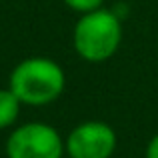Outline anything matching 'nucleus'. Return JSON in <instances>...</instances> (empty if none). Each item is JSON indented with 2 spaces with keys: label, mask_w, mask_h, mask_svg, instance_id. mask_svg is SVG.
I'll return each mask as SVG.
<instances>
[{
  "label": "nucleus",
  "mask_w": 158,
  "mask_h": 158,
  "mask_svg": "<svg viewBox=\"0 0 158 158\" xmlns=\"http://www.w3.org/2000/svg\"><path fill=\"white\" fill-rule=\"evenodd\" d=\"M66 76L58 62L44 56H32L18 62L10 74L8 88L22 104L44 106L64 92Z\"/></svg>",
  "instance_id": "f257e3e1"
},
{
  "label": "nucleus",
  "mask_w": 158,
  "mask_h": 158,
  "mask_svg": "<svg viewBox=\"0 0 158 158\" xmlns=\"http://www.w3.org/2000/svg\"><path fill=\"white\" fill-rule=\"evenodd\" d=\"M122 42V26L112 10L98 8L78 18L72 32L76 54L86 62H104L112 58Z\"/></svg>",
  "instance_id": "f03ea898"
},
{
  "label": "nucleus",
  "mask_w": 158,
  "mask_h": 158,
  "mask_svg": "<svg viewBox=\"0 0 158 158\" xmlns=\"http://www.w3.org/2000/svg\"><path fill=\"white\" fill-rule=\"evenodd\" d=\"M64 150V140L58 130L44 122L22 124L6 140L8 158H62Z\"/></svg>",
  "instance_id": "7ed1b4c3"
},
{
  "label": "nucleus",
  "mask_w": 158,
  "mask_h": 158,
  "mask_svg": "<svg viewBox=\"0 0 158 158\" xmlns=\"http://www.w3.org/2000/svg\"><path fill=\"white\" fill-rule=\"evenodd\" d=\"M116 142V132L110 124L88 120L70 130L64 148L70 158H110Z\"/></svg>",
  "instance_id": "20e7f679"
},
{
  "label": "nucleus",
  "mask_w": 158,
  "mask_h": 158,
  "mask_svg": "<svg viewBox=\"0 0 158 158\" xmlns=\"http://www.w3.org/2000/svg\"><path fill=\"white\" fill-rule=\"evenodd\" d=\"M22 102L14 96L10 88H0V130L10 128L18 120Z\"/></svg>",
  "instance_id": "39448f33"
},
{
  "label": "nucleus",
  "mask_w": 158,
  "mask_h": 158,
  "mask_svg": "<svg viewBox=\"0 0 158 158\" xmlns=\"http://www.w3.org/2000/svg\"><path fill=\"white\" fill-rule=\"evenodd\" d=\"M68 8L80 12V14H86V12H92V10H98L102 8V2L104 0H62Z\"/></svg>",
  "instance_id": "423d86ee"
},
{
  "label": "nucleus",
  "mask_w": 158,
  "mask_h": 158,
  "mask_svg": "<svg viewBox=\"0 0 158 158\" xmlns=\"http://www.w3.org/2000/svg\"><path fill=\"white\" fill-rule=\"evenodd\" d=\"M146 158H158V134H154L150 138L146 146Z\"/></svg>",
  "instance_id": "0eeeda50"
},
{
  "label": "nucleus",
  "mask_w": 158,
  "mask_h": 158,
  "mask_svg": "<svg viewBox=\"0 0 158 158\" xmlns=\"http://www.w3.org/2000/svg\"><path fill=\"white\" fill-rule=\"evenodd\" d=\"M62 158H64V156H62ZM68 158H70V156H68Z\"/></svg>",
  "instance_id": "6e6552de"
}]
</instances>
